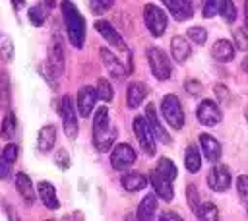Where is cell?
I'll list each match as a JSON object with an SVG mask.
<instances>
[{
    "label": "cell",
    "mask_w": 248,
    "mask_h": 221,
    "mask_svg": "<svg viewBox=\"0 0 248 221\" xmlns=\"http://www.w3.org/2000/svg\"><path fill=\"white\" fill-rule=\"evenodd\" d=\"M155 211H157V194H147L140 202L138 211H136V217L141 219V221H149V219L155 217Z\"/></svg>",
    "instance_id": "cell-26"
},
{
    "label": "cell",
    "mask_w": 248,
    "mask_h": 221,
    "mask_svg": "<svg viewBox=\"0 0 248 221\" xmlns=\"http://www.w3.org/2000/svg\"><path fill=\"white\" fill-rule=\"evenodd\" d=\"M147 182L149 180L138 171H128V173H124L120 176V186L124 190H128V192H140V190H143L147 186Z\"/></svg>",
    "instance_id": "cell-22"
},
{
    "label": "cell",
    "mask_w": 248,
    "mask_h": 221,
    "mask_svg": "<svg viewBox=\"0 0 248 221\" xmlns=\"http://www.w3.org/2000/svg\"><path fill=\"white\" fill-rule=\"evenodd\" d=\"M132 128H134V134H136V140H138V143H140V147L145 151V155H155V134H153V130H151V126H149V122H147V118L145 116H134V120H132Z\"/></svg>",
    "instance_id": "cell-6"
},
{
    "label": "cell",
    "mask_w": 248,
    "mask_h": 221,
    "mask_svg": "<svg viewBox=\"0 0 248 221\" xmlns=\"http://www.w3.org/2000/svg\"><path fill=\"white\" fill-rule=\"evenodd\" d=\"M147 62H149V70H151V74H153L155 79L167 81V79L172 76L170 58L165 54L163 48H159V47H149V48H147Z\"/></svg>",
    "instance_id": "cell-4"
},
{
    "label": "cell",
    "mask_w": 248,
    "mask_h": 221,
    "mask_svg": "<svg viewBox=\"0 0 248 221\" xmlns=\"http://www.w3.org/2000/svg\"><path fill=\"white\" fill-rule=\"evenodd\" d=\"M236 192H238V198H240V202L246 205V209H248V176L246 174H240L238 178H236Z\"/></svg>",
    "instance_id": "cell-37"
},
{
    "label": "cell",
    "mask_w": 248,
    "mask_h": 221,
    "mask_svg": "<svg viewBox=\"0 0 248 221\" xmlns=\"http://www.w3.org/2000/svg\"><path fill=\"white\" fill-rule=\"evenodd\" d=\"M244 116H246V122H248V109L244 110Z\"/></svg>",
    "instance_id": "cell-52"
},
{
    "label": "cell",
    "mask_w": 248,
    "mask_h": 221,
    "mask_svg": "<svg viewBox=\"0 0 248 221\" xmlns=\"http://www.w3.org/2000/svg\"><path fill=\"white\" fill-rule=\"evenodd\" d=\"M16 188H17L19 196L23 198V202H25L27 205H31V204L35 202V188H33V182H31V178H29L23 171L16 173Z\"/></svg>",
    "instance_id": "cell-24"
},
{
    "label": "cell",
    "mask_w": 248,
    "mask_h": 221,
    "mask_svg": "<svg viewBox=\"0 0 248 221\" xmlns=\"http://www.w3.org/2000/svg\"><path fill=\"white\" fill-rule=\"evenodd\" d=\"M91 132H93V145L97 151L101 153H108V149H112L114 145V140H116V128L112 126V120H110V112H108V107L103 105L95 110L93 114V126H91Z\"/></svg>",
    "instance_id": "cell-1"
},
{
    "label": "cell",
    "mask_w": 248,
    "mask_h": 221,
    "mask_svg": "<svg viewBox=\"0 0 248 221\" xmlns=\"http://www.w3.org/2000/svg\"><path fill=\"white\" fill-rule=\"evenodd\" d=\"M196 217L202 221H215V219H219V209L213 202H203L196 209Z\"/></svg>",
    "instance_id": "cell-31"
},
{
    "label": "cell",
    "mask_w": 248,
    "mask_h": 221,
    "mask_svg": "<svg viewBox=\"0 0 248 221\" xmlns=\"http://www.w3.org/2000/svg\"><path fill=\"white\" fill-rule=\"evenodd\" d=\"M170 54H172V58L178 62V64H182V62H186L188 58H190V54H192V45H190V39L186 41L184 37H172V41H170Z\"/></svg>",
    "instance_id": "cell-23"
},
{
    "label": "cell",
    "mask_w": 248,
    "mask_h": 221,
    "mask_svg": "<svg viewBox=\"0 0 248 221\" xmlns=\"http://www.w3.org/2000/svg\"><path fill=\"white\" fill-rule=\"evenodd\" d=\"M58 114L62 118V128L64 134L70 140H76L79 134V122H78V112H76V103L72 101L70 95H62L58 101Z\"/></svg>",
    "instance_id": "cell-3"
},
{
    "label": "cell",
    "mask_w": 248,
    "mask_h": 221,
    "mask_svg": "<svg viewBox=\"0 0 248 221\" xmlns=\"http://www.w3.org/2000/svg\"><path fill=\"white\" fill-rule=\"evenodd\" d=\"M39 70H41V76L46 79V83H48L52 89H56V87H58V78H60V74L50 66V62L41 64V66H39Z\"/></svg>",
    "instance_id": "cell-34"
},
{
    "label": "cell",
    "mask_w": 248,
    "mask_h": 221,
    "mask_svg": "<svg viewBox=\"0 0 248 221\" xmlns=\"http://www.w3.org/2000/svg\"><path fill=\"white\" fill-rule=\"evenodd\" d=\"M161 112H163V118L167 120V124L174 130H180L184 126V109L178 101V97L174 93H169L163 97L161 101Z\"/></svg>",
    "instance_id": "cell-5"
},
{
    "label": "cell",
    "mask_w": 248,
    "mask_h": 221,
    "mask_svg": "<svg viewBox=\"0 0 248 221\" xmlns=\"http://www.w3.org/2000/svg\"><path fill=\"white\" fill-rule=\"evenodd\" d=\"M95 29H97V33L110 45V47H116L118 50H122V52H126L128 50V45L124 43V39L120 37V33L108 23V21H103V19H99L97 23H95Z\"/></svg>",
    "instance_id": "cell-14"
},
{
    "label": "cell",
    "mask_w": 248,
    "mask_h": 221,
    "mask_svg": "<svg viewBox=\"0 0 248 221\" xmlns=\"http://www.w3.org/2000/svg\"><path fill=\"white\" fill-rule=\"evenodd\" d=\"M54 165L60 169V171H68L70 169V165H72V159H70V153L62 147V149H58L56 153H54Z\"/></svg>",
    "instance_id": "cell-38"
},
{
    "label": "cell",
    "mask_w": 248,
    "mask_h": 221,
    "mask_svg": "<svg viewBox=\"0 0 248 221\" xmlns=\"http://www.w3.org/2000/svg\"><path fill=\"white\" fill-rule=\"evenodd\" d=\"M143 21L147 31L151 33V37H161L167 31V14L165 10H161L155 4H145L143 8Z\"/></svg>",
    "instance_id": "cell-7"
},
{
    "label": "cell",
    "mask_w": 248,
    "mask_h": 221,
    "mask_svg": "<svg viewBox=\"0 0 248 221\" xmlns=\"http://www.w3.org/2000/svg\"><path fill=\"white\" fill-rule=\"evenodd\" d=\"M99 54H101V60H103L105 68L108 70V74H110L114 79L122 81L126 76H130L128 70H126V66H124V62H120L118 56H116L114 52H110L107 47H103V48L99 50Z\"/></svg>",
    "instance_id": "cell-12"
},
{
    "label": "cell",
    "mask_w": 248,
    "mask_h": 221,
    "mask_svg": "<svg viewBox=\"0 0 248 221\" xmlns=\"http://www.w3.org/2000/svg\"><path fill=\"white\" fill-rule=\"evenodd\" d=\"M186 200H188V205L192 211H196L200 207V194H198V188L194 184L186 186Z\"/></svg>",
    "instance_id": "cell-39"
},
{
    "label": "cell",
    "mask_w": 248,
    "mask_h": 221,
    "mask_svg": "<svg viewBox=\"0 0 248 221\" xmlns=\"http://www.w3.org/2000/svg\"><path fill=\"white\" fill-rule=\"evenodd\" d=\"M60 10H62L68 41L72 43V47L83 48V43H85V19H83L81 12L70 0H62L60 2Z\"/></svg>",
    "instance_id": "cell-2"
},
{
    "label": "cell",
    "mask_w": 248,
    "mask_h": 221,
    "mask_svg": "<svg viewBox=\"0 0 248 221\" xmlns=\"http://www.w3.org/2000/svg\"><path fill=\"white\" fill-rule=\"evenodd\" d=\"M242 70H244V72L248 74V56H246V58L242 60Z\"/></svg>",
    "instance_id": "cell-50"
},
{
    "label": "cell",
    "mask_w": 248,
    "mask_h": 221,
    "mask_svg": "<svg viewBox=\"0 0 248 221\" xmlns=\"http://www.w3.org/2000/svg\"><path fill=\"white\" fill-rule=\"evenodd\" d=\"M48 62L58 74H64V43H62V39H60V35L56 31L52 33V41H50Z\"/></svg>",
    "instance_id": "cell-16"
},
{
    "label": "cell",
    "mask_w": 248,
    "mask_h": 221,
    "mask_svg": "<svg viewBox=\"0 0 248 221\" xmlns=\"http://www.w3.org/2000/svg\"><path fill=\"white\" fill-rule=\"evenodd\" d=\"M10 103H12V81H10V74L6 70H0V109L10 110Z\"/></svg>",
    "instance_id": "cell-27"
},
{
    "label": "cell",
    "mask_w": 248,
    "mask_h": 221,
    "mask_svg": "<svg viewBox=\"0 0 248 221\" xmlns=\"http://www.w3.org/2000/svg\"><path fill=\"white\" fill-rule=\"evenodd\" d=\"M211 56L217 62H231L234 58V45L227 39H219L211 47Z\"/></svg>",
    "instance_id": "cell-25"
},
{
    "label": "cell",
    "mask_w": 248,
    "mask_h": 221,
    "mask_svg": "<svg viewBox=\"0 0 248 221\" xmlns=\"http://www.w3.org/2000/svg\"><path fill=\"white\" fill-rule=\"evenodd\" d=\"M134 161H136V151L130 143L122 142L110 149V165L114 171H124V169L132 167Z\"/></svg>",
    "instance_id": "cell-8"
},
{
    "label": "cell",
    "mask_w": 248,
    "mask_h": 221,
    "mask_svg": "<svg viewBox=\"0 0 248 221\" xmlns=\"http://www.w3.org/2000/svg\"><path fill=\"white\" fill-rule=\"evenodd\" d=\"M161 2L165 4V8L170 12V16L176 21H186L194 16V10L186 0H161Z\"/></svg>",
    "instance_id": "cell-20"
},
{
    "label": "cell",
    "mask_w": 248,
    "mask_h": 221,
    "mask_svg": "<svg viewBox=\"0 0 248 221\" xmlns=\"http://www.w3.org/2000/svg\"><path fill=\"white\" fill-rule=\"evenodd\" d=\"M17 155H19V147H17V143H8V145L2 149V157H4L8 163H16Z\"/></svg>",
    "instance_id": "cell-44"
},
{
    "label": "cell",
    "mask_w": 248,
    "mask_h": 221,
    "mask_svg": "<svg viewBox=\"0 0 248 221\" xmlns=\"http://www.w3.org/2000/svg\"><path fill=\"white\" fill-rule=\"evenodd\" d=\"M221 4H223V0H205V4H203V12H202L203 17L209 19V17L217 16L219 10H221Z\"/></svg>",
    "instance_id": "cell-40"
},
{
    "label": "cell",
    "mask_w": 248,
    "mask_h": 221,
    "mask_svg": "<svg viewBox=\"0 0 248 221\" xmlns=\"http://www.w3.org/2000/svg\"><path fill=\"white\" fill-rule=\"evenodd\" d=\"M190 6H192V10H198L202 4H203V0H186Z\"/></svg>",
    "instance_id": "cell-48"
},
{
    "label": "cell",
    "mask_w": 248,
    "mask_h": 221,
    "mask_svg": "<svg viewBox=\"0 0 248 221\" xmlns=\"http://www.w3.org/2000/svg\"><path fill=\"white\" fill-rule=\"evenodd\" d=\"M112 4H114V0H89V6H91V12L93 14H103V12H107L108 8H112Z\"/></svg>",
    "instance_id": "cell-43"
},
{
    "label": "cell",
    "mask_w": 248,
    "mask_h": 221,
    "mask_svg": "<svg viewBox=\"0 0 248 221\" xmlns=\"http://www.w3.org/2000/svg\"><path fill=\"white\" fill-rule=\"evenodd\" d=\"M213 89H215V95L219 97V101H223V103H231V93H229V89H227L223 83H217Z\"/></svg>",
    "instance_id": "cell-46"
},
{
    "label": "cell",
    "mask_w": 248,
    "mask_h": 221,
    "mask_svg": "<svg viewBox=\"0 0 248 221\" xmlns=\"http://www.w3.org/2000/svg\"><path fill=\"white\" fill-rule=\"evenodd\" d=\"M95 87H97V95H99V99L103 103H110L114 99V87L107 78H99Z\"/></svg>",
    "instance_id": "cell-32"
},
{
    "label": "cell",
    "mask_w": 248,
    "mask_h": 221,
    "mask_svg": "<svg viewBox=\"0 0 248 221\" xmlns=\"http://www.w3.org/2000/svg\"><path fill=\"white\" fill-rule=\"evenodd\" d=\"M16 130H17L16 112L6 110V116H4V120H2V124H0V136H2L4 140H10V138L16 134Z\"/></svg>",
    "instance_id": "cell-30"
},
{
    "label": "cell",
    "mask_w": 248,
    "mask_h": 221,
    "mask_svg": "<svg viewBox=\"0 0 248 221\" xmlns=\"http://www.w3.org/2000/svg\"><path fill=\"white\" fill-rule=\"evenodd\" d=\"M219 14H221V17H223L227 23H234V19H236V8H234V2H232V0H223Z\"/></svg>",
    "instance_id": "cell-35"
},
{
    "label": "cell",
    "mask_w": 248,
    "mask_h": 221,
    "mask_svg": "<svg viewBox=\"0 0 248 221\" xmlns=\"http://www.w3.org/2000/svg\"><path fill=\"white\" fill-rule=\"evenodd\" d=\"M200 145H202V151H203V155H205V159H207L209 163H217V161L221 159L223 149H221V143H219L213 136L202 134V136H200Z\"/></svg>",
    "instance_id": "cell-19"
},
{
    "label": "cell",
    "mask_w": 248,
    "mask_h": 221,
    "mask_svg": "<svg viewBox=\"0 0 248 221\" xmlns=\"http://www.w3.org/2000/svg\"><path fill=\"white\" fill-rule=\"evenodd\" d=\"M244 25H246V29H248V0L244 2Z\"/></svg>",
    "instance_id": "cell-49"
},
{
    "label": "cell",
    "mask_w": 248,
    "mask_h": 221,
    "mask_svg": "<svg viewBox=\"0 0 248 221\" xmlns=\"http://www.w3.org/2000/svg\"><path fill=\"white\" fill-rule=\"evenodd\" d=\"M54 143H56V126L45 124L37 134V149L41 153H48V151H52Z\"/></svg>",
    "instance_id": "cell-21"
},
{
    "label": "cell",
    "mask_w": 248,
    "mask_h": 221,
    "mask_svg": "<svg viewBox=\"0 0 248 221\" xmlns=\"http://www.w3.org/2000/svg\"><path fill=\"white\" fill-rule=\"evenodd\" d=\"M163 176H167L169 180H174L176 178V174H178V171H176V165L172 163V159H169V157H161L159 161H157V167H155Z\"/></svg>",
    "instance_id": "cell-33"
},
{
    "label": "cell",
    "mask_w": 248,
    "mask_h": 221,
    "mask_svg": "<svg viewBox=\"0 0 248 221\" xmlns=\"http://www.w3.org/2000/svg\"><path fill=\"white\" fill-rule=\"evenodd\" d=\"M196 118H198V122L203 124V126H215V124L221 122L223 112H221V109H219V105H217L215 101L203 99V101L198 105V109H196Z\"/></svg>",
    "instance_id": "cell-9"
},
{
    "label": "cell",
    "mask_w": 248,
    "mask_h": 221,
    "mask_svg": "<svg viewBox=\"0 0 248 221\" xmlns=\"http://www.w3.org/2000/svg\"><path fill=\"white\" fill-rule=\"evenodd\" d=\"M159 219H163V221H167V219H174V221H180L182 217H180L178 213H172V211H165V213H161V215H159Z\"/></svg>",
    "instance_id": "cell-47"
},
{
    "label": "cell",
    "mask_w": 248,
    "mask_h": 221,
    "mask_svg": "<svg viewBox=\"0 0 248 221\" xmlns=\"http://www.w3.org/2000/svg\"><path fill=\"white\" fill-rule=\"evenodd\" d=\"M205 180L213 192H225L231 186V171L225 165H213Z\"/></svg>",
    "instance_id": "cell-10"
},
{
    "label": "cell",
    "mask_w": 248,
    "mask_h": 221,
    "mask_svg": "<svg viewBox=\"0 0 248 221\" xmlns=\"http://www.w3.org/2000/svg\"><path fill=\"white\" fill-rule=\"evenodd\" d=\"M232 37H234V47L238 50H248V35L244 29H234Z\"/></svg>",
    "instance_id": "cell-41"
},
{
    "label": "cell",
    "mask_w": 248,
    "mask_h": 221,
    "mask_svg": "<svg viewBox=\"0 0 248 221\" xmlns=\"http://www.w3.org/2000/svg\"><path fill=\"white\" fill-rule=\"evenodd\" d=\"M184 165H186V171H190V173H198L200 171L202 155H200L196 145H188L186 147V151H184Z\"/></svg>",
    "instance_id": "cell-28"
},
{
    "label": "cell",
    "mask_w": 248,
    "mask_h": 221,
    "mask_svg": "<svg viewBox=\"0 0 248 221\" xmlns=\"http://www.w3.org/2000/svg\"><path fill=\"white\" fill-rule=\"evenodd\" d=\"M37 196L41 198V202H43V205H45L46 209L56 211V209L60 207V202H58V196H56V188H54L52 182L41 180V182L37 184Z\"/></svg>",
    "instance_id": "cell-15"
},
{
    "label": "cell",
    "mask_w": 248,
    "mask_h": 221,
    "mask_svg": "<svg viewBox=\"0 0 248 221\" xmlns=\"http://www.w3.org/2000/svg\"><path fill=\"white\" fill-rule=\"evenodd\" d=\"M184 89H186V93L192 95V97H200L202 91H203L202 83H200L198 79H192V78H188V79L184 81Z\"/></svg>",
    "instance_id": "cell-42"
},
{
    "label": "cell",
    "mask_w": 248,
    "mask_h": 221,
    "mask_svg": "<svg viewBox=\"0 0 248 221\" xmlns=\"http://www.w3.org/2000/svg\"><path fill=\"white\" fill-rule=\"evenodd\" d=\"M0 56H2L6 62H10L12 56H14V45H12V41H10L8 37L0 41Z\"/></svg>",
    "instance_id": "cell-45"
},
{
    "label": "cell",
    "mask_w": 248,
    "mask_h": 221,
    "mask_svg": "<svg viewBox=\"0 0 248 221\" xmlns=\"http://www.w3.org/2000/svg\"><path fill=\"white\" fill-rule=\"evenodd\" d=\"M186 37H188L192 43H196V45H203V43L207 41V31H205L203 27H198V25H194V27H188V31H186Z\"/></svg>",
    "instance_id": "cell-36"
},
{
    "label": "cell",
    "mask_w": 248,
    "mask_h": 221,
    "mask_svg": "<svg viewBox=\"0 0 248 221\" xmlns=\"http://www.w3.org/2000/svg\"><path fill=\"white\" fill-rule=\"evenodd\" d=\"M45 4H46V8H48V10H50V8H52V6H54V0H45Z\"/></svg>",
    "instance_id": "cell-51"
},
{
    "label": "cell",
    "mask_w": 248,
    "mask_h": 221,
    "mask_svg": "<svg viewBox=\"0 0 248 221\" xmlns=\"http://www.w3.org/2000/svg\"><path fill=\"white\" fill-rule=\"evenodd\" d=\"M149 184L153 186L155 194H157L161 200H165V202H170V200L174 198L172 180H169L167 176H163V174H161L157 169H153V171L149 173Z\"/></svg>",
    "instance_id": "cell-13"
},
{
    "label": "cell",
    "mask_w": 248,
    "mask_h": 221,
    "mask_svg": "<svg viewBox=\"0 0 248 221\" xmlns=\"http://www.w3.org/2000/svg\"><path fill=\"white\" fill-rule=\"evenodd\" d=\"M97 99H99L97 87H93V85H83V87L78 91L76 105H78V110H79V114H81L83 118H87V116L91 114V110H93L95 105H97Z\"/></svg>",
    "instance_id": "cell-11"
},
{
    "label": "cell",
    "mask_w": 248,
    "mask_h": 221,
    "mask_svg": "<svg viewBox=\"0 0 248 221\" xmlns=\"http://www.w3.org/2000/svg\"><path fill=\"white\" fill-rule=\"evenodd\" d=\"M147 93H149V89H147V85L143 81H132L128 85V89H126V105L130 109H138L145 101Z\"/></svg>",
    "instance_id": "cell-18"
},
{
    "label": "cell",
    "mask_w": 248,
    "mask_h": 221,
    "mask_svg": "<svg viewBox=\"0 0 248 221\" xmlns=\"http://www.w3.org/2000/svg\"><path fill=\"white\" fill-rule=\"evenodd\" d=\"M145 118H147V122H149V126H151V130H153V134H155V138L159 140V142H163V143H170L172 140H170V136L167 134V130L163 128V124H161V120H159V114H157V109H155V105H147L145 107Z\"/></svg>",
    "instance_id": "cell-17"
},
{
    "label": "cell",
    "mask_w": 248,
    "mask_h": 221,
    "mask_svg": "<svg viewBox=\"0 0 248 221\" xmlns=\"http://www.w3.org/2000/svg\"><path fill=\"white\" fill-rule=\"evenodd\" d=\"M46 16H48L46 4H35V6H31V8L27 10V17H29L31 25H35V27H41V25L45 23Z\"/></svg>",
    "instance_id": "cell-29"
}]
</instances>
